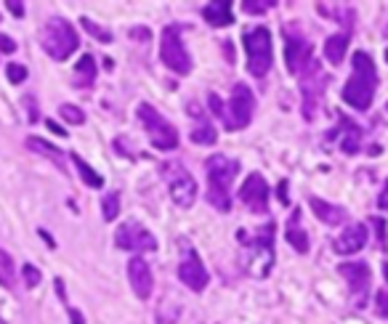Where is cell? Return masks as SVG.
<instances>
[{
	"instance_id": "cell-7",
	"label": "cell",
	"mask_w": 388,
	"mask_h": 324,
	"mask_svg": "<svg viewBox=\"0 0 388 324\" xmlns=\"http://www.w3.org/2000/svg\"><path fill=\"white\" fill-rule=\"evenodd\" d=\"M160 59L163 64L176 74H189L192 72V56L184 45L179 27H165L160 35Z\"/></svg>"
},
{
	"instance_id": "cell-3",
	"label": "cell",
	"mask_w": 388,
	"mask_h": 324,
	"mask_svg": "<svg viewBox=\"0 0 388 324\" xmlns=\"http://www.w3.org/2000/svg\"><path fill=\"white\" fill-rule=\"evenodd\" d=\"M205 170H208V202L221 213L232 210V184L239 173V162L226 157V154H213L205 162Z\"/></svg>"
},
{
	"instance_id": "cell-48",
	"label": "cell",
	"mask_w": 388,
	"mask_h": 324,
	"mask_svg": "<svg viewBox=\"0 0 388 324\" xmlns=\"http://www.w3.org/2000/svg\"><path fill=\"white\" fill-rule=\"evenodd\" d=\"M386 61H388V48H386Z\"/></svg>"
},
{
	"instance_id": "cell-40",
	"label": "cell",
	"mask_w": 388,
	"mask_h": 324,
	"mask_svg": "<svg viewBox=\"0 0 388 324\" xmlns=\"http://www.w3.org/2000/svg\"><path fill=\"white\" fill-rule=\"evenodd\" d=\"M378 207L388 213V181H386V186H383V192H380V197H378Z\"/></svg>"
},
{
	"instance_id": "cell-13",
	"label": "cell",
	"mask_w": 388,
	"mask_h": 324,
	"mask_svg": "<svg viewBox=\"0 0 388 324\" xmlns=\"http://www.w3.org/2000/svg\"><path fill=\"white\" fill-rule=\"evenodd\" d=\"M239 200L242 205L248 207L255 216H264L269 210V184L261 173H250V176L242 181V189H239Z\"/></svg>"
},
{
	"instance_id": "cell-18",
	"label": "cell",
	"mask_w": 388,
	"mask_h": 324,
	"mask_svg": "<svg viewBox=\"0 0 388 324\" xmlns=\"http://www.w3.org/2000/svg\"><path fill=\"white\" fill-rule=\"evenodd\" d=\"M202 16L210 27H229L234 24V16H232V3L229 0H213L202 8Z\"/></svg>"
},
{
	"instance_id": "cell-32",
	"label": "cell",
	"mask_w": 388,
	"mask_h": 324,
	"mask_svg": "<svg viewBox=\"0 0 388 324\" xmlns=\"http://www.w3.org/2000/svg\"><path fill=\"white\" fill-rule=\"evenodd\" d=\"M80 22H83V30H86V32H90V35H93V38H99V40H102V43H112V35H109V32H106V30H102V27H99V24H96V22H90L88 16H83V19H80Z\"/></svg>"
},
{
	"instance_id": "cell-46",
	"label": "cell",
	"mask_w": 388,
	"mask_h": 324,
	"mask_svg": "<svg viewBox=\"0 0 388 324\" xmlns=\"http://www.w3.org/2000/svg\"><path fill=\"white\" fill-rule=\"evenodd\" d=\"M0 324H6V319H3V316H0Z\"/></svg>"
},
{
	"instance_id": "cell-23",
	"label": "cell",
	"mask_w": 388,
	"mask_h": 324,
	"mask_svg": "<svg viewBox=\"0 0 388 324\" xmlns=\"http://www.w3.org/2000/svg\"><path fill=\"white\" fill-rule=\"evenodd\" d=\"M179 314H181V303L176 298L165 295L157 306V314H154V324H176L179 322Z\"/></svg>"
},
{
	"instance_id": "cell-39",
	"label": "cell",
	"mask_w": 388,
	"mask_h": 324,
	"mask_svg": "<svg viewBox=\"0 0 388 324\" xmlns=\"http://www.w3.org/2000/svg\"><path fill=\"white\" fill-rule=\"evenodd\" d=\"M6 8H8L14 16H19V19L24 16V3H14V0H11V3H6Z\"/></svg>"
},
{
	"instance_id": "cell-41",
	"label": "cell",
	"mask_w": 388,
	"mask_h": 324,
	"mask_svg": "<svg viewBox=\"0 0 388 324\" xmlns=\"http://www.w3.org/2000/svg\"><path fill=\"white\" fill-rule=\"evenodd\" d=\"M45 125H48V131H54V133H56V136H67V131H64L61 125H56L54 120H45Z\"/></svg>"
},
{
	"instance_id": "cell-14",
	"label": "cell",
	"mask_w": 388,
	"mask_h": 324,
	"mask_svg": "<svg viewBox=\"0 0 388 324\" xmlns=\"http://www.w3.org/2000/svg\"><path fill=\"white\" fill-rule=\"evenodd\" d=\"M179 280L194 290V293H202L205 287L210 284V274L205 264L200 261V255L186 245V250L181 252V264H179Z\"/></svg>"
},
{
	"instance_id": "cell-20",
	"label": "cell",
	"mask_w": 388,
	"mask_h": 324,
	"mask_svg": "<svg viewBox=\"0 0 388 324\" xmlns=\"http://www.w3.org/2000/svg\"><path fill=\"white\" fill-rule=\"evenodd\" d=\"M298 221H300V210H296L290 223H287V229H284V239H287L298 252H309V236H306V232L298 226Z\"/></svg>"
},
{
	"instance_id": "cell-26",
	"label": "cell",
	"mask_w": 388,
	"mask_h": 324,
	"mask_svg": "<svg viewBox=\"0 0 388 324\" xmlns=\"http://www.w3.org/2000/svg\"><path fill=\"white\" fill-rule=\"evenodd\" d=\"M75 77H77L75 86H80V88H88V86H93V80H96V61H93V56L86 54L83 59L77 61Z\"/></svg>"
},
{
	"instance_id": "cell-19",
	"label": "cell",
	"mask_w": 388,
	"mask_h": 324,
	"mask_svg": "<svg viewBox=\"0 0 388 324\" xmlns=\"http://www.w3.org/2000/svg\"><path fill=\"white\" fill-rule=\"evenodd\" d=\"M309 205H312L314 216H316V218H319L322 223H328V226H338V223H343V221H346L343 207L330 205V202H325V200H319V197H312V200H309Z\"/></svg>"
},
{
	"instance_id": "cell-12",
	"label": "cell",
	"mask_w": 388,
	"mask_h": 324,
	"mask_svg": "<svg viewBox=\"0 0 388 324\" xmlns=\"http://www.w3.org/2000/svg\"><path fill=\"white\" fill-rule=\"evenodd\" d=\"M284 61H287V72L300 74V70L312 61V43L306 40V35L298 27H284Z\"/></svg>"
},
{
	"instance_id": "cell-24",
	"label": "cell",
	"mask_w": 388,
	"mask_h": 324,
	"mask_svg": "<svg viewBox=\"0 0 388 324\" xmlns=\"http://www.w3.org/2000/svg\"><path fill=\"white\" fill-rule=\"evenodd\" d=\"M346 48H348V38H346V35H332V38L325 40V59H328L332 67L343 64Z\"/></svg>"
},
{
	"instance_id": "cell-33",
	"label": "cell",
	"mask_w": 388,
	"mask_h": 324,
	"mask_svg": "<svg viewBox=\"0 0 388 324\" xmlns=\"http://www.w3.org/2000/svg\"><path fill=\"white\" fill-rule=\"evenodd\" d=\"M6 74H8V83H24V80H27V67H22V64H8V67H6Z\"/></svg>"
},
{
	"instance_id": "cell-25",
	"label": "cell",
	"mask_w": 388,
	"mask_h": 324,
	"mask_svg": "<svg viewBox=\"0 0 388 324\" xmlns=\"http://www.w3.org/2000/svg\"><path fill=\"white\" fill-rule=\"evenodd\" d=\"M27 149H30V152H35V154H43V157H48V160L56 162L59 168H64V154H61L56 147H51L48 141H43V138L30 136V138H27Z\"/></svg>"
},
{
	"instance_id": "cell-11",
	"label": "cell",
	"mask_w": 388,
	"mask_h": 324,
	"mask_svg": "<svg viewBox=\"0 0 388 324\" xmlns=\"http://www.w3.org/2000/svg\"><path fill=\"white\" fill-rule=\"evenodd\" d=\"M115 245L120 250L128 252H149L157 250V239L152 236V232L138 221H125L120 223V229L115 232Z\"/></svg>"
},
{
	"instance_id": "cell-31",
	"label": "cell",
	"mask_w": 388,
	"mask_h": 324,
	"mask_svg": "<svg viewBox=\"0 0 388 324\" xmlns=\"http://www.w3.org/2000/svg\"><path fill=\"white\" fill-rule=\"evenodd\" d=\"M102 210H104V221H115L120 213V194L112 192L102 200Z\"/></svg>"
},
{
	"instance_id": "cell-36",
	"label": "cell",
	"mask_w": 388,
	"mask_h": 324,
	"mask_svg": "<svg viewBox=\"0 0 388 324\" xmlns=\"http://www.w3.org/2000/svg\"><path fill=\"white\" fill-rule=\"evenodd\" d=\"M378 316L388 319V290L378 293Z\"/></svg>"
},
{
	"instance_id": "cell-16",
	"label": "cell",
	"mask_w": 388,
	"mask_h": 324,
	"mask_svg": "<svg viewBox=\"0 0 388 324\" xmlns=\"http://www.w3.org/2000/svg\"><path fill=\"white\" fill-rule=\"evenodd\" d=\"M128 282H131V290L138 300H149L152 290H154V277H152V268L144 258L128 261Z\"/></svg>"
},
{
	"instance_id": "cell-22",
	"label": "cell",
	"mask_w": 388,
	"mask_h": 324,
	"mask_svg": "<svg viewBox=\"0 0 388 324\" xmlns=\"http://www.w3.org/2000/svg\"><path fill=\"white\" fill-rule=\"evenodd\" d=\"M341 125H343V141H341L343 154H357L359 144H362V133H359V125L354 122V120H346V115H341Z\"/></svg>"
},
{
	"instance_id": "cell-34",
	"label": "cell",
	"mask_w": 388,
	"mask_h": 324,
	"mask_svg": "<svg viewBox=\"0 0 388 324\" xmlns=\"http://www.w3.org/2000/svg\"><path fill=\"white\" fill-rule=\"evenodd\" d=\"M22 277H24V284H27V287H38V284H40V271H38V268H35V266H24V268H22Z\"/></svg>"
},
{
	"instance_id": "cell-45",
	"label": "cell",
	"mask_w": 388,
	"mask_h": 324,
	"mask_svg": "<svg viewBox=\"0 0 388 324\" xmlns=\"http://www.w3.org/2000/svg\"><path fill=\"white\" fill-rule=\"evenodd\" d=\"M70 316H72V324H83V316H80V311H70Z\"/></svg>"
},
{
	"instance_id": "cell-27",
	"label": "cell",
	"mask_w": 388,
	"mask_h": 324,
	"mask_svg": "<svg viewBox=\"0 0 388 324\" xmlns=\"http://www.w3.org/2000/svg\"><path fill=\"white\" fill-rule=\"evenodd\" d=\"M216 138H218V133H216V128L210 125L208 120H200L192 128V141L194 144H200V147H213Z\"/></svg>"
},
{
	"instance_id": "cell-15",
	"label": "cell",
	"mask_w": 388,
	"mask_h": 324,
	"mask_svg": "<svg viewBox=\"0 0 388 324\" xmlns=\"http://www.w3.org/2000/svg\"><path fill=\"white\" fill-rule=\"evenodd\" d=\"M338 271H341V277H343V280L348 282V287H351L354 306H364V303H367V295H370V284H373L370 266L367 264H343Z\"/></svg>"
},
{
	"instance_id": "cell-44",
	"label": "cell",
	"mask_w": 388,
	"mask_h": 324,
	"mask_svg": "<svg viewBox=\"0 0 388 324\" xmlns=\"http://www.w3.org/2000/svg\"><path fill=\"white\" fill-rule=\"evenodd\" d=\"M131 38H149L147 30H131Z\"/></svg>"
},
{
	"instance_id": "cell-38",
	"label": "cell",
	"mask_w": 388,
	"mask_h": 324,
	"mask_svg": "<svg viewBox=\"0 0 388 324\" xmlns=\"http://www.w3.org/2000/svg\"><path fill=\"white\" fill-rule=\"evenodd\" d=\"M16 51V40L8 38V35H0V54H14Z\"/></svg>"
},
{
	"instance_id": "cell-10",
	"label": "cell",
	"mask_w": 388,
	"mask_h": 324,
	"mask_svg": "<svg viewBox=\"0 0 388 324\" xmlns=\"http://www.w3.org/2000/svg\"><path fill=\"white\" fill-rule=\"evenodd\" d=\"M325 74L319 61H309L303 70H300V93H303V118L314 120L316 118V106L322 102V90H325Z\"/></svg>"
},
{
	"instance_id": "cell-8",
	"label": "cell",
	"mask_w": 388,
	"mask_h": 324,
	"mask_svg": "<svg viewBox=\"0 0 388 324\" xmlns=\"http://www.w3.org/2000/svg\"><path fill=\"white\" fill-rule=\"evenodd\" d=\"M253 109H255L253 90L248 88L245 83H237L234 90H232V99H229V104H226V109H224L226 131L248 128V125H250V120H253Z\"/></svg>"
},
{
	"instance_id": "cell-6",
	"label": "cell",
	"mask_w": 388,
	"mask_h": 324,
	"mask_svg": "<svg viewBox=\"0 0 388 324\" xmlns=\"http://www.w3.org/2000/svg\"><path fill=\"white\" fill-rule=\"evenodd\" d=\"M136 118L144 125V131H147V136H149V141L154 149H160V152H173V149H179V131H176V128L168 122V118L160 115L152 104H138Z\"/></svg>"
},
{
	"instance_id": "cell-35",
	"label": "cell",
	"mask_w": 388,
	"mask_h": 324,
	"mask_svg": "<svg viewBox=\"0 0 388 324\" xmlns=\"http://www.w3.org/2000/svg\"><path fill=\"white\" fill-rule=\"evenodd\" d=\"M271 3H253V0H245L242 3V11H248V14H264V11H269Z\"/></svg>"
},
{
	"instance_id": "cell-21",
	"label": "cell",
	"mask_w": 388,
	"mask_h": 324,
	"mask_svg": "<svg viewBox=\"0 0 388 324\" xmlns=\"http://www.w3.org/2000/svg\"><path fill=\"white\" fill-rule=\"evenodd\" d=\"M316 11L325 14V16H332L335 22H341V24L348 27V30H351V24H354V19H351V16H354V8L346 6V3H319Z\"/></svg>"
},
{
	"instance_id": "cell-30",
	"label": "cell",
	"mask_w": 388,
	"mask_h": 324,
	"mask_svg": "<svg viewBox=\"0 0 388 324\" xmlns=\"http://www.w3.org/2000/svg\"><path fill=\"white\" fill-rule=\"evenodd\" d=\"M59 115L64 122H70V125H83L86 122V112L75 106V104H61L59 106Z\"/></svg>"
},
{
	"instance_id": "cell-1",
	"label": "cell",
	"mask_w": 388,
	"mask_h": 324,
	"mask_svg": "<svg viewBox=\"0 0 388 324\" xmlns=\"http://www.w3.org/2000/svg\"><path fill=\"white\" fill-rule=\"evenodd\" d=\"M237 242L245 248L242 266L255 280H266L274 268V223H266L255 229L253 234L248 229H239Z\"/></svg>"
},
{
	"instance_id": "cell-43",
	"label": "cell",
	"mask_w": 388,
	"mask_h": 324,
	"mask_svg": "<svg viewBox=\"0 0 388 324\" xmlns=\"http://www.w3.org/2000/svg\"><path fill=\"white\" fill-rule=\"evenodd\" d=\"M280 200H282V202H287V184H280Z\"/></svg>"
},
{
	"instance_id": "cell-29",
	"label": "cell",
	"mask_w": 388,
	"mask_h": 324,
	"mask_svg": "<svg viewBox=\"0 0 388 324\" xmlns=\"http://www.w3.org/2000/svg\"><path fill=\"white\" fill-rule=\"evenodd\" d=\"M16 284V264L8 252L0 248V287H14Z\"/></svg>"
},
{
	"instance_id": "cell-42",
	"label": "cell",
	"mask_w": 388,
	"mask_h": 324,
	"mask_svg": "<svg viewBox=\"0 0 388 324\" xmlns=\"http://www.w3.org/2000/svg\"><path fill=\"white\" fill-rule=\"evenodd\" d=\"M24 104H27V109H30V118L32 120L38 118V115H35V99H32V96H27V99H24Z\"/></svg>"
},
{
	"instance_id": "cell-28",
	"label": "cell",
	"mask_w": 388,
	"mask_h": 324,
	"mask_svg": "<svg viewBox=\"0 0 388 324\" xmlns=\"http://www.w3.org/2000/svg\"><path fill=\"white\" fill-rule=\"evenodd\" d=\"M72 162L77 165V173H80V178H83V184H88V186H93V189H102V186H104V178L99 176V173H96V170H93L80 154H72Z\"/></svg>"
},
{
	"instance_id": "cell-5",
	"label": "cell",
	"mask_w": 388,
	"mask_h": 324,
	"mask_svg": "<svg viewBox=\"0 0 388 324\" xmlns=\"http://www.w3.org/2000/svg\"><path fill=\"white\" fill-rule=\"evenodd\" d=\"M242 45L248 54V72L264 80L274 61V48H271V32L266 27H250L242 35Z\"/></svg>"
},
{
	"instance_id": "cell-2",
	"label": "cell",
	"mask_w": 388,
	"mask_h": 324,
	"mask_svg": "<svg viewBox=\"0 0 388 324\" xmlns=\"http://www.w3.org/2000/svg\"><path fill=\"white\" fill-rule=\"evenodd\" d=\"M351 77L343 86V102L348 106H354L357 112H367L370 104L375 99V90H378V70H375V61L364 54L357 51L354 59H351Z\"/></svg>"
},
{
	"instance_id": "cell-37",
	"label": "cell",
	"mask_w": 388,
	"mask_h": 324,
	"mask_svg": "<svg viewBox=\"0 0 388 324\" xmlns=\"http://www.w3.org/2000/svg\"><path fill=\"white\" fill-rule=\"evenodd\" d=\"M208 102H210V109H213V112H216V115H218V118H224V109H226V104L221 102V99H218V96H216V93H210V96H208Z\"/></svg>"
},
{
	"instance_id": "cell-4",
	"label": "cell",
	"mask_w": 388,
	"mask_h": 324,
	"mask_svg": "<svg viewBox=\"0 0 388 324\" xmlns=\"http://www.w3.org/2000/svg\"><path fill=\"white\" fill-rule=\"evenodd\" d=\"M40 45L54 61H67L77 51L80 40H77L75 27L67 19L51 16L43 24V30H40Z\"/></svg>"
},
{
	"instance_id": "cell-9",
	"label": "cell",
	"mask_w": 388,
	"mask_h": 324,
	"mask_svg": "<svg viewBox=\"0 0 388 324\" xmlns=\"http://www.w3.org/2000/svg\"><path fill=\"white\" fill-rule=\"evenodd\" d=\"M165 181H168V192L170 200L181 207V210H189L197 202V181L192 178V173L181 165H163Z\"/></svg>"
},
{
	"instance_id": "cell-17",
	"label": "cell",
	"mask_w": 388,
	"mask_h": 324,
	"mask_svg": "<svg viewBox=\"0 0 388 324\" xmlns=\"http://www.w3.org/2000/svg\"><path fill=\"white\" fill-rule=\"evenodd\" d=\"M364 242H367V229L362 223H348L341 232V236L335 239V252L338 255H354L364 248Z\"/></svg>"
},
{
	"instance_id": "cell-47",
	"label": "cell",
	"mask_w": 388,
	"mask_h": 324,
	"mask_svg": "<svg viewBox=\"0 0 388 324\" xmlns=\"http://www.w3.org/2000/svg\"><path fill=\"white\" fill-rule=\"evenodd\" d=\"M386 280H388V264H386Z\"/></svg>"
}]
</instances>
